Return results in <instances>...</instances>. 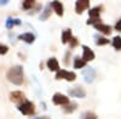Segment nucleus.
Returning <instances> with one entry per match:
<instances>
[{
    "label": "nucleus",
    "instance_id": "f257e3e1",
    "mask_svg": "<svg viewBox=\"0 0 121 119\" xmlns=\"http://www.w3.org/2000/svg\"><path fill=\"white\" fill-rule=\"evenodd\" d=\"M6 78L9 82H11L16 85H21L24 82V72L21 65H15L11 69H9L6 72Z\"/></svg>",
    "mask_w": 121,
    "mask_h": 119
},
{
    "label": "nucleus",
    "instance_id": "f03ea898",
    "mask_svg": "<svg viewBox=\"0 0 121 119\" xmlns=\"http://www.w3.org/2000/svg\"><path fill=\"white\" fill-rule=\"evenodd\" d=\"M55 78L57 81H60V79H64L67 82H74L76 79V73L74 71H68V70H59L58 72H56Z\"/></svg>",
    "mask_w": 121,
    "mask_h": 119
},
{
    "label": "nucleus",
    "instance_id": "7ed1b4c3",
    "mask_svg": "<svg viewBox=\"0 0 121 119\" xmlns=\"http://www.w3.org/2000/svg\"><path fill=\"white\" fill-rule=\"evenodd\" d=\"M18 111L24 115H32L35 112V105L32 101H23L21 105H18Z\"/></svg>",
    "mask_w": 121,
    "mask_h": 119
},
{
    "label": "nucleus",
    "instance_id": "20e7f679",
    "mask_svg": "<svg viewBox=\"0 0 121 119\" xmlns=\"http://www.w3.org/2000/svg\"><path fill=\"white\" fill-rule=\"evenodd\" d=\"M52 102L55 105H57V106L64 107V106H67V105L70 104V99L67 95L62 94V93H55L53 96H52Z\"/></svg>",
    "mask_w": 121,
    "mask_h": 119
},
{
    "label": "nucleus",
    "instance_id": "39448f33",
    "mask_svg": "<svg viewBox=\"0 0 121 119\" xmlns=\"http://www.w3.org/2000/svg\"><path fill=\"white\" fill-rule=\"evenodd\" d=\"M97 76V72H96V69L95 67H86L85 70L82 71V77H84V81L86 83H92L95 81V78Z\"/></svg>",
    "mask_w": 121,
    "mask_h": 119
},
{
    "label": "nucleus",
    "instance_id": "423d86ee",
    "mask_svg": "<svg viewBox=\"0 0 121 119\" xmlns=\"http://www.w3.org/2000/svg\"><path fill=\"white\" fill-rule=\"evenodd\" d=\"M68 94H69V96L76 97V99H84V97H86V90L82 87H80V85H76L74 88H70L68 90Z\"/></svg>",
    "mask_w": 121,
    "mask_h": 119
},
{
    "label": "nucleus",
    "instance_id": "0eeeda50",
    "mask_svg": "<svg viewBox=\"0 0 121 119\" xmlns=\"http://www.w3.org/2000/svg\"><path fill=\"white\" fill-rule=\"evenodd\" d=\"M90 5H91L90 0H78L75 3V12L78 15L84 13V11L90 10Z\"/></svg>",
    "mask_w": 121,
    "mask_h": 119
},
{
    "label": "nucleus",
    "instance_id": "6e6552de",
    "mask_svg": "<svg viewBox=\"0 0 121 119\" xmlns=\"http://www.w3.org/2000/svg\"><path fill=\"white\" fill-rule=\"evenodd\" d=\"M81 48H82V59L87 63V61H92V60H95V58H96V54H95V52L91 49L88 46H86V45H82L81 46Z\"/></svg>",
    "mask_w": 121,
    "mask_h": 119
},
{
    "label": "nucleus",
    "instance_id": "1a4fd4ad",
    "mask_svg": "<svg viewBox=\"0 0 121 119\" xmlns=\"http://www.w3.org/2000/svg\"><path fill=\"white\" fill-rule=\"evenodd\" d=\"M10 100H11L12 102L15 104H19L21 105L23 101H26V94L23 92H12V93H10Z\"/></svg>",
    "mask_w": 121,
    "mask_h": 119
},
{
    "label": "nucleus",
    "instance_id": "9d476101",
    "mask_svg": "<svg viewBox=\"0 0 121 119\" xmlns=\"http://www.w3.org/2000/svg\"><path fill=\"white\" fill-rule=\"evenodd\" d=\"M93 27H95V29H96L98 33L103 34V35H110V34H112V31H113L112 27L108 25V24H104V23H98V24H96Z\"/></svg>",
    "mask_w": 121,
    "mask_h": 119
},
{
    "label": "nucleus",
    "instance_id": "9b49d317",
    "mask_svg": "<svg viewBox=\"0 0 121 119\" xmlns=\"http://www.w3.org/2000/svg\"><path fill=\"white\" fill-rule=\"evenodd\" d=\"M50 5H51L52 10L55 11V13L57 16L62 17L64 15V6H63V4L60 3V1H51V3H50Z\"/></svg>",
    "mask_w": 121,
    "mask_h": 119
},
{
    "label": "nucleus",
    "instance_id": "f8f14e48",
    "mask_svg": "<svg viewBox=\"0 0 121 119\" xmlns=\"http://www.w3.org/2000/svg\"><path fill=\"white\" fill-rule=\"evenodd\" d=\"M46 66L50 71L52 72H58L59 71V63L56 58H50L48 60L46 61Z\"/></svg>",
    "mask_w": 121,
    "mask_h": 119
},
{
    "label": "nucleus",
    "instance_id": "ddd939ff",
    "mask_svg": "<svg viewBox=\"0 0 121 119\" xmlns=\"http://www.w3.org/2000/svg\"><path fill=\"white\" fill-rule=\"evenodd\" d=\"M102 10H103V6H102V5H98V6H95V7H92V8H90L88 17L92 18V19H98V18H100Z\"/></svg>",
    "mask_w": 121,
    "mask_h": 119
},
{
    "label": "nucleus",
    "instance_id": "4468645a",
    "mask_svg": "<svg viewBox=\"0 0 121 119\" xmlns=\"http://www.w3.org/2000/svg\"><path fill=\"white\" fill-rule=\"evenodd\" d=\"M18 38L22 40L23 42H26L28 45H32L35 41V35L32 34V33H23V34H21V35L18 36Z\"/></svg>",
    "mask_w": 121,
    "mask_h": 119
},
{
    "label": "nucleus",
    "instance_id": "2eb2a0df",
    "mask_svg": "<svg viewBox=\"0 0 121 119\" xmlns=\"http://www.w3.org/2000/svg\"><path fill=\"white\" fill-rule=\"evenodd\" d=\"M74 36H73V33H72V29H65V30L62 31V37H60V40H62V43L63 45H67L70 42V40H72Z\"/></svg>",
    "mask_w": 121,
    "mask_h": 119
},
{
    "label": "nucleus",
    "instance_id": "dca6fc26",
    "mask_svg": "<svg viewBox=\"0 0 121 119\" xmlns=\"http://www.w3.org/2000/svg\"><path fill=\"white\" fill-rule=\"evenodd\" d=\"M52 7H51V5H46L45 7H44V10L41 11V15H40V21H46V19H48L50 18V16H51V13H52Z\"/></svg>",
    "mask_w": 121,
    "mask_h": 119
},
{
    "label": "nucleus",
    "instance_id": "f3484780",
    "mask_svg": "<svg viewBox=\"0 0 121 119\" xmlns=\"http://www.w3.org/2000/svg\"><path fill=\"white\" fill-rule=\"evenodd\" d=\"M86 64H87V63L82 58H80V57H75V58H74V64H73V66H74L75 70L84 69V67L86 66Z\"/></svg>",
    "mask_w": 121,
    "mask_h": 119
},
{
    "label": "nucleus",
    "instance_id": "a211bd4d",
    "mask_svg": "<svg viewBox=\"0 0 121 119\" xmlns=\"http://www.w3.org/2000/svg\"><path fill=\"white\" fill-rule=\"evenodd\" d=\"M95 42H96V45L97 46H105V45H108L109 43V38H107L105 36H98V35H95Z\"/></svg>",
    "mask_w": 121,
    "mask_h": 119
},
{
    "label": "nucleus",
    "instance_id": "6ab92c4d",
    "mask_svg": "<svg viewBox=\"0 0 121 119\" xmlns=\"http://www.w3.org/2000/svg\"><path fill=\"white\" fill-rule=\"evenodd\" d=\"M22 22L19 21V19H17V18H7L6 19V28L7 29H12L13 27H16V25H19Z\"/></svg>",
    "mask_w": 121,
    "mask_h": 119
},
{
    "label": "nucleus",
    "instance_id": "aec40b11",
    "mask_svg": "<svg viewBox=\"0 0 121 119\" xmlns=\"http://www.w3.org/2000/svg\"><path fill=\"white\" fill-rule=\"evenodd\" d=\"M63 108V111H64V113H67V114H69V113H73L76 108H78V104L76 102H72L70 101V104L69 105H67V106H64V107H62Z\"/></svg>",
    "mask_w": 121,
    "mask_h": 119
},
{
    "label": "nucleus",
    "instance_id": "412c9836",
    "mask_svg": "<svg viewBox=\"0 0 121 119\" xmlns=\"http://www.w3.org/2000/svg\"><path fill=\"white\" fill-rule=\"evenodd\" d=\"M80 119H98L97 114L95 112H91V111H85L81 113L80 115Z\"/></svg>",
    "mask_w": 121,
    "mask_h": 119
},
{
    "label": "nucleus",
    "instance_id": "4be33fe9",
    "mask_svg": "<svg viewBox=\"0 0 121 119\" xmlns=\"http://www.w3.org/2000/svg\"><path fill=\"white\" fill-rule=\"evenodd\" d=\"M112 45L116 51H121V36H119V35L115 36L112 41Z\"/></svg>",
    "mask_w": 121,
    "mask_h": 119
},
{
    "label": "nucleus",
    "instance_id": "5701e85b",
    "mask_svg": "<svg viewBox=\"0 0 121 119\" xmlns=\"http://www.w3.org/2000/svg\"><path fill=\"white\" fill-rule=\"evenodd\" d=\"M35 1H33V0H26V1L22 3V7L24 10H32L34 6H35Z\"/></svg>",
    "mask_w": 121,
    "mask_h": 119
},
{
    "label": "nucleus",
    "instance_id": "b1692460",
    "mask_svg": "<svg viewBox=\"0 0 121 119\" xmlns=\"http://www.w3.org/2000/svg\"><path fill=\"white\" fill-rule=\"evenodd\" d=\"M79 45V40H78V37H73L72 40H70V42H69V47H70V49H74L76 46Z\"/></svg>",
    "mask_w": 121,
    "mask_h": 119
},
{
    "label": "nucleus",
    "instance_id": "393cba45",
    "mask_svg": "<svg viewBox=\"0 0 121 119\" xmlns=\"http://www.w3.org/2000/svg\"><path fill=\"white\" fill-rule=\"evenodd\" d=\"M70 54H72V52H70V49L65 52L64 60H63V63H64V65H65V66H68V65H69V57H70Z\"/></svg>",
    "mask_w": 121,
    "mask_h": 119
},
{
    "label": "nucleus",
    "instance_id": "a878e982",
    "mask_svg": "<svg viewBox=\"0 0 121 119\" xmlns=\"http://www.w3.org/2000/svg\"><path fill=\"white\" fill-rule=\"evenodd\" d=\"M9 52V47L6 45H1L0 43V54H6Z\"/></svg>",
    "mask_w": 121,
    "mask_h": 119
},
{
    "label": "nucleus",
    "instance_id": "bb28decb",
    "mask_svg": "<svg viewBox=\"0 0 121 119\" xmlns=\"http://www.w3.org/2000/svg\"><path fill=\"white\" fill-rule=\"evenodd\" d=\"M114 28H115V30H116V31L121 33V19H119V21H117V22L115 23Z\"/></svg>",
    "mask_w": 121,
    "mask_h": 119
},
{
    "label": "nucleus",
    "instance_id": "cd10ccee",
    "mask_svg": "<svg viewBox=\"0 0 121 119\" xmlns=\"http://www.w3.org/2000/svg\"><path fill=\"white\" fill-rule=\"evenodd\" d=\"M33 119H51V118H50L48 115H41V117H35Z\"/></svg>",
    "mask_w": 121,
    "mask_h": 119
},
{
    "label": "nucleus",
    "instance_id": "c85d7f7f",
    "mask_svg": "<svg viewBox=\"0 0 121 119\" xmlns=\"http://www.w3.org/2000/svg\"><path fill=\"white\" fill-rule=\"evenodd\" d=\"M6 4H7V0H4V1L0 0V5H6Z\"/></svg>",
    "mask_w": 121,
    "mask_h": 119
}]
</instances>
